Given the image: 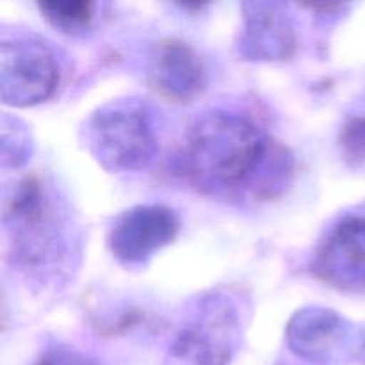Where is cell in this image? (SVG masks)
<instances>
[{
	"label": "cell",
	"instance_id": "cell-5",
	"mask_svg": "<svg viewBox=\"0 0 365 365\" xmlns=\"http://www.w3.org/2000/svg\"><path fill=\"white\" fill-rule=\"evenodd\" d=\"M235 331L234 314L225 305L209 302L198 317L182 330L171 356L180 365H227Z\"/></svg>",
	"mask_w": 365,
	"mask_h": 365
},
{
	"label": "cell",
	"instance_id": "cell-2",
	"mask_svg": "<svg viewBox=\"0 0 365 365\" xmlns=\"http://www.w3.org/2000/svg\"><path fill=\"white\" fill-rule=\"evenodd\" d=\"M6 228L13 234L14 257L27 269L46 266L63 250V217L38 178L21 180L7 200Z\"/></svg>",
	"mask_w": 365,
	"mask_h": 365
},
{
	"label": "cell",
	"instance_id": "cell-4",
	"mask_svg": "<svg viewBox=\"0 0 365 365\" xmlns=\"http://www.w3.org/2000/svg\"><path fill=\"white\" fill-rule=\"evenodd\" d=\"M57 66L48 48L34 41L2 43V96L13 106H32L52 95Z\"/></svg>",
	"mask_w": 365,
	"mask_h": 365
},
{
	"label": "cell",
	"instance_id": "cell-7",
	"mask_svg": "<svg viewBox=\"0 0 365 365\" xmlns=\"http://www.w3.org/2000/svg\"><path fill=\"white\" fill-rule=\"evenodd\" d=\"M316 271L335 287L365 285V221H341L319 246Z\"/></svg>",
	"mask_w": 365,
	"mask_h": 365
},
{
	"label": "cell",
	"instance_id": "cell-6",
	"mask_svg": "<svg viewBox=\"0 0 365 365\" xmlns=\"http://www.w3.org/2000/svg\"><path fill=\"white\" fill-rule=\"evenodd\" d=\"M178 221L173 210L164 207H135L121 214L110 230L109 245L125 262H143L153 252L173 241Z\"/></svg>",
	"mask_w": 365,
	"mask_h": 365
},
{
	"label": "cell",
	"instance_id": "cell-11",
	"mask_svg": "<svg viewBox=\"0 0 365 365\" xmlns=\"http://www.w3.org/2000/svg\"><path fill=\"white\" fill-rule=\"evenodd\" d=\"M38 365H91L88 360L82 359L81 355L66 351H56L46 355Z\"/></svg>",
	"mask_w": 365,
	"mask_h": 365
},
{
	"label": "cell",
	"instance_id": "cell-3",
	"mask_svg": "<svg viewBox=\"0 0 365 365\" xmlns=\"http://www.w3.org/2000/svg\"><path fill=\"white\" fill-rule=\"evenodd\" d=\"M91 143L103 164L134 170L152 155V127L141 107L120 103L100 110L93 118Z\"/></svg>",
	"mask_w": 365,
	"mask_h": 365
},
{
	"label": "cell",
	"instance_id": "cell-10",
	"mask_svg": "<svg viewBox=\"0 0 365 365\" xmlns=\"http://www.w3.org/2000/svg\"><path fill=\"white\" fill-rule=\"evenodd\" d=\"M43 16L61 31H82L95 16V4L91 2H43L39 4Z\"/></svg>",
	"mask_w": 365,
	"mask_h": 365
},
{
	"label": "cell",
	"instance_id": "cell-9",
	"mask_svg": "<svg viewBox=\"0 0 365 365\" xmlns=\"http://www.w3.org/2000/svg\"><path fill=\"white\" fill-rule=\"evenodd\" d=\"M255 7L257 14L250 18L246 27V43L255 46L253 53L267 59L289 56L294 46V36L287 18L267 4Z\"/></svg>",
	"mask_w": 365,
	"mask_h": 365
},
{
	"label": "cell",
	"instance_id": "cell-1",
	"mask_svg": "<svg viewBox=\"0 0 365 365\" xmlns=\"http://www.w3.org/2000/svg\"><path fill=\"white\" fill-rule=\"evenodd\" d=\"M182 171L212 195L248 191L271 196L287 182L289 157L259 125L241 114L212 113L191 127L182 150Z\"/></svg>",
	"mask_w": 365,
	"mask_h": 365
},
{
	"label": "cell",
	"instance_id": "cell-8",
	"mask_svg": "<svg viewBox=\"0 0 365 365\" xmlns=\"http://www.w3.org/2000/svg\"><path fill=\"white\" fill-rule=\"evenodd\" d=\"M152 77L153 88L177 102H187L203 89L202 63L182 41H168L160 46Z\"/></svg>",
	"mask_w": 365,
	"mask_h": 365
}]
</instances>
